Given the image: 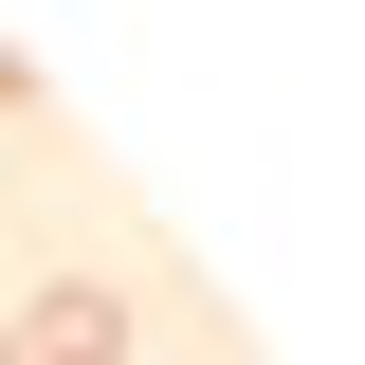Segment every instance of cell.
I'll return each mask as SVG.
<instances>
[{
    "mask_svg": "<svg viewBox=\"0 0 365 365\" xmlns=\"http://www.w3.org/2000/svg\"><path fill=\"white\" fill-rule=\"evenodd\" d=\"M19 365H128V292H55V311H19Z\"/></svg>",
    "mask_w": 365,
    "mask_h": 365,
    "instance_id": "cell-1",
    "label": "cell"
},
{
    "mask_svg": "<svg viewBox=\"0 0 365 365\" xmlns=\"http://www.w3.org/2000/svg\"><path fill=\"white\" fill-rule=\"evenodd\" d=\"M0 110H19V37H0Z\"/></svg>",
    "mask_w": 365,
    "mask_h": 365,
    "instance_id": "cell-2",
    "label": "cell"
},
{
    "mask_svg": "<svg viewBox=\"0 0 365 365\" xmlns=\"http://www.w3.org/2000/svg\"><path fill=\"white\" fill-rule=\"evenodd\" d=\"M0 365H19V329H0Z\"/></svg>",
    "mask_w": 365,
    "mask_h": 365,
    "instance_id": "cell-3",
    "label": "cell"
}]
</instances>
